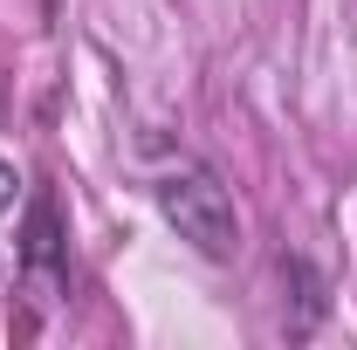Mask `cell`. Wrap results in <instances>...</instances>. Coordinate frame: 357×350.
<instances>
[{
    "instance_id": "obj_1",
    "label": "cell",
    "mask_w": 357,
    "mask_h": 350,
    "mask_svg": "<svg viewBox=\"0 0 357 350\" xmlns=\"http://www.w3.org/2000/svg\"><path fill=\"white\" fill-rule=\"evenodd\" d=\"M151 199H158L165 227H172L199 261H234V254H241V213H234V192L220 185L213 165L178 158L172 172H158Z\"/></svg>"
},
{
    "instance_id": "obj_2",
    "label": "cell",
    "mask_w": 357,
    "mask_h": 350,
    "mask_svg": "<svg viewBox=\"0 0 357 350\" xmlns=\"http://www.w3.org/2000/svg\"><path fill=\"white\" fill-rule=\"evenodd\" d=\"M21 268L28 275H42V282H69V241H62V206L35 192V206H28V227H21Z\"/></svg>"
},
{
    "instance_id": "obj_3",
    "label": "cell",
    "mask_w": 357,
    "mask_h": 350,
    "mask_svg": "<svg viewBox=\"0 0 357 350\" xmlns=\"http://www.w3.org/2000/svg\"><path fill=\"white\" fill-rule=\"evenodd\" d=\"M282 282H296V289H303V296H296V303H303V316H296V337H310L316 323H323V309H330V296H323V275H316L303 254H282Z\"/></svg>"
},
{
    "instance_id": "obj_4",
    "label": "cell",
    "mask_w": 357,
    "mask_h": 350,
    "mask_svg": "<svg viewBox=\"0 0 357 350\" xmlns=\"http://www.w3.org/2000/svg\"><path fill=\"white\" fill-rule=\"evenodd\" d=\"M14 192H21V172H14V165H7V158H0V213H7V206H14Z\"/></svg>"
}]
</instances>
